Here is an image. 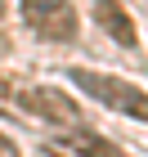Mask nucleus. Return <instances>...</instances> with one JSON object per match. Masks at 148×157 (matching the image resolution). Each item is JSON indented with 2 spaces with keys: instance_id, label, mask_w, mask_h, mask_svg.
I'll use <instances>...</instances> for the list:
<instances>
[{
  "instance_id": "0eeeda50",
  "label": "nucleus",
  "mask_w": 148,
  "mask_h": 157,
  "mask_svg": "<svg viewBox=\"0 0 148 157\" xmlns=\"http://www.w3.org/2000/svg\"><path fill=\"white\" fill-rule=\"evenodd\" d=\"M0 157H23V153H18V144H13V139H5V135H0Z\"/></svg>"
},
{
  "instance_id": "6e6552de",
  "label": "nucleus",
  "mask_w": 148,
  "mask_h": 157,
  "mask_svg": "<svg viewBox=\"0 0 148 157\" xmlns=\"http://www.w3.org/2000/svg\"><path fill=\"white\" fill-rule=\"evenodd\" d=\"M5 49H9V40H5V32H0V59H5Z\"/></svg>"
},
{
  "instance_id": "f03ea898",
  "label": "nucleus",
  "mask_w": 148,
  "mask_h": 157,
  "mask_svg": "<svg viewBox=\"0 0 148 157\" xmlns=\"http://www.w3.org/2000/svg\"><path fill=\"white\" fill-rule=\"evenodd\" d=\"M18 108L36 112V117L54 121V126H81L76 99L63 94V90H54V85H27V90H18Z\"/></svg>"
},
{
  "instance_id": "39448f33",
  "label": "nucleus",
  "mask_w": 148,
  "mask_h": 157,
  "mask_svg": "<svg viewBox=\"0 0 148 157\" xmlns=\"http://www.w3.org/2000/svg\"><path fill=\"white\" fill-rule=\"evenodd\" d=\"M36 32H40V36H49V40H72V36H76V13L63 5L59 13H49V18L36 27Z\"/></svg>"
},
{
  "instance_id": "20e7f679",
  "label": "nucleus",
  "mask_w": 148,
  "mask_h": 157,
  "mask_svg": "<svg viewBox=\"0 0 148 157\" xmlns=\"http://www.w3.org/2000/svg\"><path fill=\"white\" fill-rule=\"evenodd\" d=\"M63 144L72 148L76 157H126L117 144H108V139H103V135H94V130H72Z\"/></svg>"
},
{
  "instance_id": "7ed1b4c3",
  "label": "nucleus",
  "mask_w": 148,
  "mask_h": 157,
  "mask_svg": "<svg viewBox=\"0 0 148 157\" xmlns=\"http://www.w3.org/2000/svg\"><path fill=\"white\" fill-rule=\"evenodd\" d=\"M90 13H94V23L103 27V32H108L117 45H126V49H135V45H139L135 18H130V13H126L117 0H94V5H90Z\"/></svg>"
},
{
  "instance_id": "423d86ee",
  "label": "nucleus",
  "mask_w": 148,
  "mask_h": 157,
  "mask_svg": "<svg viewBox=\"0 0 148 157\" xmlns=\"http://www.w3.org/2000/svg\"><path fill=\"white\" fill-rule=\"evenodd\" d=\"M67 0H23V18H27V27H40L49 18V13H59Z\"/></svg>"
},
{
  "instance_id": "f257e3e1",
  "label": "nucleus",
  "mask_w": 148,
  "mask_h": 157,
  "mask_svg": "<svg viewBox=\"0 0 148 157\" xmlns=\"http://www.w3.org/2000/svg\"><path fill=\"white\" fill-rule=\"evenodd\" d=\"M67 76L90 99H99L103 108L121 112V117H135V121H148V90H139L135 81H121V76H108V72H90V67H72Z\"/></svg>"
}]
</instances>
